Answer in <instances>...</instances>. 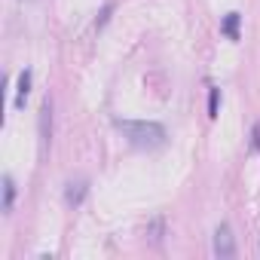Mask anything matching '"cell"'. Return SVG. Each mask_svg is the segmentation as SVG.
Wrapping results in <instances>:
<instances>
[{"label": "cell", "instance_id": "obj_1", "mask_svg": "<svg viewBox=\"0 0 260 260\" xmlns=\"http://www.w3.org/2000/svg\"><path fill=\"white\" fill-rule=\"evenodd\" d=\"M113 128L135 150H159L169 141L166 125L162 122H153V119H113Z\"/></svg>", "mask_w": 260, "mask_h": 260}, {"label": "cell", "instance_id": "obj_2", "mask_svg": "<svg viewBox=\"0 0 260 260\" xmlns=\"http://www.w3.org/2000/svg\"><path fill=\"white\" fill-rule=\"evenodd\" d=\"M214 257L217 260H233L236 257V236H233V226L230 223H220L214 230V245H211Z\"/></svg>", "mask_w": 260, "mask_h": 260}, {"label": "cell", "instance_id": "obj_3", "mask_svg": "<svg viewBox=\"0 0 260 260\" xmlns=\"http://www.w3.org/2000/svg\"><path fill=\"white\" fill-rule=\"evenodd\" d=\"M86 193H89V181L86 178H77V181H68V187H64V202L68 205H83V199H86Z\"/></svg>", "mask_w": 260, "mask_h": 260}, {"label": "cell", "instance_id": "obj_4", "mask_svg": "<svg viewBox=\"0 0 260 260\" xmlns=\"http://www.w3.org/2000/svg\"><path fill=\"white\" fill-rule=\"evenodd\" d=\"M49 141H52V101L46 98L40 107V144L46 147Z\"/></svg>", "mask_w": 260, "mask_h": 260}, {"label": "cell", "instance_id": "obj_5", "mask_svg": "<svg viewBox=\"0 0 260 260\" xmlns=\"http://www.w3.org/2000/svg\"><path fill=\"white\" fill-rule=\"evenodd\" d=\"M31 95V68H25L19 74V86H16V110H25V101Z\"/></svg>", "mask_w": 260, "mask_h": 260}, {"label": "cell", "instance_id": "obj_6", "mask_svg": "<svg viewBox=\"0 0 260 260\" xmlns=\"http://www.w3.org/2000/svg\"><path fill=\"white\" fill-rule=\"evenodd\" d=\"M147 239H150V245H162V239H166V217L162 214L147 223Z\"/></svg>", "mask_w": 260, "mask_h": 260}, {"label": "cell", "instance_id": "obj_7", "mask_svg": "<svg viewBox=\"0 0 260 260\" xmlns=\"http://www.w3.org/2000/svg\"><path fill=\"white\" fill-rule=\"evenodd\" d=\"M16 205V181L13 175H4V214H13Z\"/></svg>", "mask_w": 260, "mask_h": 260}, {"label": "cell", "instance_id": "obj_8", "mask_svg": "<svg viewBox=\"0 0 260 260\" xmlns=\"http://www.w3.org/2000/svg\"><path fill=\"white\" fill-rule=\"evenodd\" d=\"M239 22H242V16H239V13H226V19H223L220 31H223L230 40H239Z\"/></svg>", "mask_w": 260, "mask_h": 260}, {"label": "cell", "instance_id": "obj_9", "mask_svg": "<svg viewBox=\"0 0 260 260\" xmlns=\"http://www.w3.org/2000/svg\"><path fill=\"white\" fill-rule=\"evenodd\" d=\"M217 107H220V89L211 86V89H208V116H211V119H217Z\"/></svg>", "mask_w": 260, "mask_h": 260}, {"label": "cell", "instance_id": "obj_10", "mask_svg": "<svg viewBox=\"0 0 260 260\" xmlns=\"http://www.w3.org/2000/svg\"><path fill=\"white\" fill-rule=\"evenodd\" d=\"M251 150H254V153L260 150V122L251 125Z\"/></svg>", "mask_w": 260, "mask_h": 260}, {"label": "cell", "instance_id": "obj_11", "mask_svg": "<svg viewBox=\"0 0 260 260\" xmlns=\"http://www.w3.org/2000/svg\"><path fill=\"white\" fill-rule=\"evenodd\" d=\"M110 13H113V4H107V7H104V10H101V19H98V22H95V28H98V31H101V28H104V25H107V22H110Z\"/></svg>", "mask_w": 260, "mask_h": 260}]
</instances>
